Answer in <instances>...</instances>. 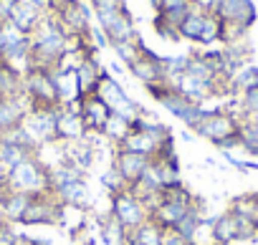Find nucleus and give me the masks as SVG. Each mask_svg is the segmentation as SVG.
Returning a JSON list of instances; mask_svg holds the SVG:
<instances>
[{
  "label": "nucleus",
  "mask_w": 258,
  "mask_h": 245,
  "mask_svg": "<svg viewBox=\"0 0 258 245\" xmlns=\"http://www.w3.org/2000/svg\"><path fill=\"white\" fill-rule=\"evenodd\" d=\"M69 48V33L61 28L53 13H46L38 28L31 33V61L28 68H46L56 71L61 56Z\"/></svg>",
  "instance_id": "f257e3e1"
},
{
  "label": "nucleus",
  "mask_w": 258,
  "mask_h": 245,
  "mask_svg": "<svg viewBox=\"0 0 258 245\" xmlns=\"http://www.w3.org/2000/svg\"><path fill=\"white\" fill-rule=\"evenodd\" d=\"M101 185L109 190V195H116V192H121V190H129V187H126V182H124V177L116 172V167H114V165L101 175Z\"/></svg>",
  "instance_id": "c9c22d12"
},
{
  "label": "nucleus",
  "mask_w": 258,
  "mask_h": 245,
  "mask_svg": "<svg viewBox=\"0 0 258 245\" xmlns=\"http://www.w3.org/2000/svg\"><path fill=\"white\" fill-rule=\"evenodd\" d=\"M8 190H16L31 197L51 192V170L41 159V154L26 157L23 162L8 170Z\"/></svg>",
  "instance_id": "7ed1b4c3"
},
{
  "label": "nucleus",
  "mask_w": 258,
  "mask_h": 245,
  "mask_svg": "<svg viewBox=\"0 0 258 245\" xmlns=\"http://www.w3.org/2000/svg\"><path fill=\"white\" fill-rule=\"evenodd\" d=\"M89 129L84 124V119L79 116V106L71 104V106H63L58 111V121H56V142L58 144H74V142H81L86 139Z\"/></svg>",
  "instance_id": "9b49d317"
},
{
  "label": "nucleus",
  "mask_w": 258,
  "mask_h": 245,
  "mask_svg": "<svg viewBox=\"0 0 258 245\" xmlns=\"http://www.w3.org/2000/svg\"><path fill=\"white\" fill-rule=\"evenodd\" d=\"M160 144H162V142H157V139H155V137H150L147 132H142V129H132V132H129V134L121 139V144H119L116 149L137 152V154H145V157H152V159H155V154H157Z\"/></svg>",
  "instance_id": "4be33fe9"
},
{
  "label": "nucleus",
  "mask_w": 258,
  "mask_h": 245,
  "mask_svg": "<svg viewBox=\"0 0 258 245\" xmlns=\"http://www.w3.org/2000/svg\"><path fill=\"white\" fill-rule=\"evenodd\" d=\"M147 3H150V6H152V8H155V11H157V8H160V6H162V0H147Z\"/></svg>",
  "instance_id": "a18cd8bd"
},
{
  "label": "nucleus",
  "mask_w": 258,
  "mask_h": 245,
  "mask_svg": "<svg viewBox=\"0 0 258 245\" xmlns=\"http://www.w3.org/2000/svg\"><path fill=\"white\" fill-rule=\"evenodd\" d=\"M215 16L223 23H235V26L250 31V26L258 18V11L253 6V0H218Z\"/></svg>",
  "instance_id": "f8f14e48"
},
{
  "label": "nucleus",
  "mask_w": 258,
  "mask_h": 245,
  "mask_svg": "<svg viewBox=\"0 0 258 245\" xmlns=\"http://www.w3.org/2000/svg\"><path fill=\"white\" fill-rule=\"evenodd\" d=\"M235 132H240V121L233 119V116L225 114V111H220V114L205 119L203 124L195 127V134H198L200 139H208L210 144H218L220 139H225V137H230V134H235Z\"/></svg>",
  "instance_id": "4468645a"
},
{
  "label": "nucleus",
  "mask_w": 258,
  "mask_h": 245,
  "mask_svg": "<svg viewBox=\"0 0 258 245\" xmlns=\"http://www.w3.org/2000/svg\"><path fill=\"white\" fill-rule=\"evenodd\" d=\"M243 172H258V162L255 159H243Z\"/></svg>",
  "instance_id": "c03bdc74"
},
{
  "label": "nucleus",
  "mask_w": 258,
  "mask_h": 245,
  "mask_svg": "<svg viewBox=\"0 0 258 245\" xmlns=\"http://www.w3.org/2000/svg\"><path fill=\"white\" fill-rule=\"evenodd\" d=\"M233 245H238V242H233Z\"/></svg>",
  "instance_id": "603ef678"
},
{
  "label": "nucleus",
  "mask_w": 258,
  "mask_h": 245,
  "mask_svg": "<svg viewBox=\"0 0 258 245\" xmlns=\"http://www.w3.org/2000/svg\"><path fill=\"white\" fill-rule=\"evenodd\" d=\"M165 235H167V230L160 227L152 217L147 222H142L137 230H132V240L137 245H162L165 242Z\"/></svg>",
  "instance_id": "cd10ccee"
},
{
  "label": "nucleus",
  "mask_w": 258,
  "mask_h": 245,
  "mask_svg": "<svg viewBox=\"0 0 258 245\" xmlns=\"http://www.w3.org/2000/svg\"><path fill=\"white\" fill-rule=\"evenodd\" d=\"M48 170H51V192L61 200L63 207L66 205L89 207V185H86V175L81 170H76L66 159L56 162Z\"/></svg>",
  "instance_id": "f03ea898"
},
{
  "label": "nucleus",
  "mask_w": 258,
  "mask_h": 245,
  "mask_svg": "<svg viewBox=\"0 0 258 245\" xmlns=\"http://www.w3.org/2000/svg\"><path fill=\"white\" fill-rule=\"evenodd\" d=\"M79 116L84 119V124L89 132L99 134L101 127L106 124V119L111 116V106L99 96V94H89L79 101Z\"/></svg>",
  "instance_id": "2eb2a0df"
},
{
  "label": "nucleus",
  "mask_w": 258,
  "mask_h": 245,
  "mask_svg": "<svg viewBox=\"0 0 258 245\" xmlns=\"http://www.w3.org/2000/svg\"><path fill=\"white\" fill-rule=\"evenodd\" d=\"M253 220H255V230H258V215H255V217H253Z\"/></svg>",
  "instance_id": "8fccbe9b"
},
{
  "label": "nucleus",
  "mask_w": 258,
  "mask_h": 245,
  "mask_svg": "<svg viewBox=\"0 0 258 245\" xmlns=\"http://www.w3.org/2000/svg\"><path fill=\"white\" fill-rule=\"evenodd\" d=\"M61 109L63 106H31L28 109V114L23 119V129L38 147L56 142V121H58Z\"/></svg>",
  "instance_id": "423d86ee"
},
{
  "label": "nucleus",
  "mask_w": 258,
  "mask_h": 245,
  "mask_svg": "<svg viewBox=\"0 0 258 245\" xmlns=\"http://www.w3.org/2000/svg\"><path fill=\"white\" fill-rule=\"evenodd\" d=\"M135 127H132V121H129V119H124L121 114H116V111H111V116L106 119V124L101 127V137L106 139V142H111L114 147H119L121 144V139L129 134V132H132Z\"/></svg>",
  "instance_id": "393cba45"
},
{
  "label": "nucleus",
  "mask_w": 258,
  "mask_h": 245,
  "mask_svg": "<svg viewBox=\"0 0 258 245\" xmlns=\"http://www.w3.org/2000/svg\"><path fill=\"white\" fill-rule=\"evenodd\" d=\"M190 3H192V11H200V13H215L218 0H190Z\"/></svg>",
  "instance_id": "ea45409f"
},
{
  "label": "nucleus",
  "mask_w": 258,
  "mask_h": 245,
  "mask_svg": "<svg viewBox=\"0 0 258 245\" xmlns=\"http://www.w3.org/2000/svg\"><path fill=\"white\" fill-rule=\"evenodd\" d=\"M31 104L26 96H0V134L23 124Z\"/></svg>",
  "instance_id": "f3484780"
},
{
  "label": "nucleus",
  "mask_w": 258,
  "mask_h": 245,
  "mask_svg": "<svg viewBox=\"0 0 258 245\" xmlns=\"http://www.w3.org/2000/svg\"><path fill=\"white\" fill-rule=\"evenodd\" d=\"M192 11V3L190 0H162V6L157 8V18H162L165 23H170V26H180L185 18H187V13Z\"/></svg>",
  "instance_id": "a878e982"
},
{
  "label": "nucleus",
  "mask_w": 258,
  "mask_h": 245,
  "mask_svg": "<svg viewBox=\"0 0 258 245\" xmlns=\"http://www.w3.org/2000/svg\"><path fill=\"white\" fill-rule=\"evenodd\" d=\"M195 207H203L200 197H195L185 185H180V187H170V190L162 192V197H160V202L152 207L150 217H152L160 227H165V230L170 232V230H175L177 222H180L190 210H195Z\"/></svg>",
  "instance_id": "20e7f679"
},
{
  "label": "nucleus",
  "mask_w": 258,
  "mask_h": 245,
  "mask_svg": "<svg viewBox=\"0 0 258 245\" xmlns=\"http://www.w3.org/2000/svg\"><path fill=\"white\" fill-rule=\"evenodd\" d=\"M89 6L96 16H101V13H111V11L124 8V0H89Z\"/></svg>",
  "instance_id": "58836bf2"
},
{
  "label": "nucleus",
  "mask_w": 258,
  "mask_h": 245,
  "mask_svg": "<svg viewBox=\"0 0 258 245\" xmlns=\"http://www.w3.org/2000/svg\"><path fill=\"white\" fill-rule=\"evenodd\" d=\"M74 73H76V81H79V91H81V96H89V94H96V91H99L104 66L99 63L96 56H86V58L76 66Z\"/></svg>",
  "instance_id": "6ab92c4d"
},
{
  "label": "nucleus",
  "mask_w": 258,
  "mask_h": 245,
  "mask_svg": "<svg viewBox=\"0 0 258 245\" xmlns=\"http://www.w3.org/2000/svg\"><path fill=\"white\" fill-rule=\"evenodd\" d=\"M96 26L106 33L109 46L121 43V41H135V38L140 36V33H137V26H135V18H132V13H129L126 6L119 8V11L96 16Z\"/></svg>",
  "instance_id": "6e6552de"
},
{
  "label": "nucleus",
  "mask_w": 258,
  "mask_h": 245,
  "mask_svg": "<svg viewBox=\"0 0 258 245\" xmlns=\"http://www.w3.org/2000/svg\"><path fill=\"white\" fill-rule=\"evenodd\" d=\"M150 162H152V157H145V154H137V152H126V149H116L114 147V162L111 165L124 177L126 187H135L142 180V175L150 167Z\"/></svg>",
  "instance_id": "ddd939ff"
},
{
  "label": "nucleus",
  "mask_w": 258,
  "mask_h": 245,
  "mask_svg": "<svg viewBox=\"0 0 258 245\" xmlns=\"http://www.w3.org/2000/svg\"><path fill=\"white\" fill-rule=\"evenodd\" d=\"M28 6H33L36 11H41V13H51V0H26Z\"/></svg>",
  "instance_id": "79ce46f5"
},
{
  "label": "nucleus",
  "mask_w": 258,
  "mask_h": 245,
  "mask_svg": "<svg viewBox=\"0 0 258 245\" xmlns=\"http://www.w3.org/2000/svg\"><path fill=\"white\" fill-rule=\"evenodd\" d=\"M126 71L132 73L145 89L152 86V84H160L165 81V68H162V56L157 58H145V56H137L132 63L126 66Z\"/></svg>",
  "instance_id": "a211bd4d"
},
{
  "label": "nucleus",
  "mask_w": 258,
  "mask_h": 245,
  "mask_svg": "<svg viewBox=\"0 0 258 245\" xmlns=\"http://www.w3.org/2000/svg\"><path fill=\"white\" fill-rule=\"evenodd\" d=\"M215 43H223V21H220L215 13H205V23H203L198 46L210 48V46H215Z\"/></svg>",
  "instance_id": "c756f323"
},
{
  "label": "nucleus",
  "mask_w": 258,
  "mask_h": 245,
  "mask_svg": "<svg viewBox=\"0 0 258 245\" xmlns=\"http://www.w3.org/2000/svg\"><path fill=\"white\" fill-rule=\"evenodd\" d=\"M162 245H192V242H190V240H185L182 235H177L175 230H170V232L165 235V242H162Z\"/></svg>",
  "instance_id": "a19ab883"
},
{
  "label": "nucleus",
  "mask_w": 258,
  "mask_h": 245,
  "mask_svg": "<svg viewBox=\"0 0 258 245\" xmlns=\"http://www.w3.org/2000/svg\"><path fill=\"white\" fill-rule=\"evenodd\" d=\"M0 51H3V23H0Z\"/></svg>",
  "instance_id": "49530a36"
},
{
  "label": "nucleus",
  "mask_w": 258,
  "mask_h": 245,
  "mask_svg": "<svg viewBox=\"0 0 258 245\" xmlns=\"http://www.w3.org/2000/svg\"><path fill=\"white\" fill-rule=\"evenodd\" d=\"M0 23H3V16H0Z\"/></svg>",
  "instance_id": "3c124183"
},
{
  "label": "nucleus",
  "mask_w": 258,
  "mask_h": 245,
  "mask_svg": "<svg viewBox=\"0 0 258 245\" xmlns=\"http://www.w3.org/2000/svg\"><path fill=\"white\" fill-rule=\"evenodd\" d=\"M0 96H23V71L0 58Z\"/></svg>",
  "instance_id": "b1692460"
},
{
  "label": "nucleus",
  "mask_w": 258,
  "mask_h": 245,
  "mask_svg": "<svg viewBox=\"0 0 258 245\" xmlns=\"http://www.w3.org/2000/svg\"><path fill=\"white\" fill-rule=\"evenodd\" d=\"M129 237H132V232H129L114 215H109L104 222H101V240L106 245H126Z\"/></svg>",
  "instance_id": "c85d7f7f"
},
{
  "label": "nucleus",
  "mask_w": 258,
  "mask_h": 245,
  "mask_svg": "<svg viewBox=\"0 0 258 245\" xmlns=\"http://www.w3.org/2000/svg\"><path fill=\"white\" fill-rule=\"evenodd\" d=\"M152 28H155V33H157L162 41H180L177 28H175V26H170V23H165V21H162V18H157V16H155V21H152Z\"/></svg>",
  "instance_id": "e433bc0d"
},
{
  "label": "nucleus",
  "mask_w": 258,
  "mask_h": 245,
  "mask_svg": "<svg viewBox=\"0 0 258 245\" xmlns=\"http://www.w3.org/2000/svg\"><path fill=\"white\" fill-rule=\"evenodd\" d=\"M26 157H33L26 147H21V144H16V142H11V139H6V137H0V167H6V170H11V167H16L18 162H23Z\"/></svg>",
  "instance_id": "7c9ffc66"
},
{
  "label": "nucleus",
  "mask_w": 258,
  "mask_h": 245,
  "mask_svg": "<svg viewBox=\"0 0 258 245\" xmlns=\"http://www.w3.org/2000/svg\"><path fill=\"white\" fill-rule=\"evenodd\" d=\"M205 225V220H203V207H195V210H190L180 222H177V227H175V232L177 235H182L185 240H195V235L200 232V227Z\"/></svg>",
  "instance_id": "473e14b6"
},
{
  "label": "nucleus",
  "mask_w": 258,
  "mask_h": 245,
  "mask_svg": "<svg viewBox=\"0 0 258 245\" xmlns=\"http://www.w3.org/2000/svg\"><path fill=\"white\" fill-rule=\"evenodd\" d=\"M46 13H41V11H36L33 6H28L26 0H16V6H13V11H11V16H8V21L6 23H11L13 28H18L21 33H26V36H31L36 28H38V23H41V18H43Z\"/></svg>",
  "instance_id": "aec40b11"
},
{
  "label": "nucleus",
  "mask_w": 258,
  "mask_h": 245,
  "mask_svg": "<svg viewBox=\"0 0 258 245\" xmlns=\"http://www.w3.org/2000/svg\"><path fill=\"white\" fill-rule=\"evenodd\" d=\"M111 215L132 232L137 230L142 222L150 220V207L132 192V190H121L116 195H111Z\"/></svg>",
  "instance_id": "0eeeda50"
},
{
  "label": "nucleus",
  "mask_w": 258,
  "mask_h": 245,
  "mask_svg": "<svg viewBox=\"0 0 258 245\" xmlns=\"http://www.w3.org/2000/svg\"><path fill=\"white\" fill-rule=\"evenodd\" d=\"M238 99H240V106H243L245 114H258V86L243 91Z\"/></svg>",
  "instance_id": "4c0bfd02"
},
{
  "label": "nucleus",
  "mask_w": 258,
  "mask_h": 245,
  "mask_svg": "<svg viewBox=\"0 0 258 245\" xmlns=\"http://www.w3.org/2000/svg\"><path fill=\"white\" fill-rule=\"evenodd\" d=\"M28 205H31V195H23V192H16V190H8V187L0 190V207H3L11 225H21Z\"/></svg>",
  "instance_id": "412c9836"
},
{
  "label": "nucleus",
  "mask_w": 258,
  "mask_h": 245,
  "mask_svg": "<svg viewBox=\"0 0 258 245\" xmlns=\"http://www.w3.org/2000/svg\"><path fill=\"white\" fill-rule=\"evenodd\" d=\"M187 63H190V53L185 56H162V68H165V78L172 84L175 78H180L185 71H187Z\"/></svg>",
  "instance_id": "72a5a7b5"
},
{
  "label": "nucleus",
  "mask_w": 258,
  "mask_h": 245,
  "mask_svg": "<svg viewBox=\"0 0 258 245\" xmlns=\"http://www.w3.org/2000/svg\"><path fill=\"white\" fill-rule=\"evenodd\" d=\"M157 104H160L165 111H170L177 121H182L187 129H195V127H198V106H195L192 101H187L185 96H180V94L175 91V86H172Z\"/></svg>",
  "instance_id": "dca6fc26"
},
{
  "label": "nucleus",
  "mask_w": 258,
  "mask_h": 245,
  "mask_svg": "<svg viewBox=\"0 0 258 245\" xmlns=\"http://www.w3.org/2000/svg\"><path fill=\"white\" fill-rule=\"evenodd\" d=\"M126 245H137V242H135V240H132V237H129V242H126Z\"/></svg>",
  "instance_id": "09e8293b"
},
{
  "label": "nucleus",
  "mask_w": 258,
  "mask_h": 245,
  "mask_svg": "<svg viewBox=\"0 0 258 245\" xmlns=\"http://www.w3.org/2000/svg\"><path fill=\"white\" fill-rule=\"evenodd\" d=\"M0 232H11V222H8V217H6L3 207H0Z\"/></svg>",
  "instance_id": "37998d69"
},
{
  "label": "nucleus",
  "mask_w": 258,
  "mask_h": 245,
  "mask_svg": "<svg viewBox=\"0 0 258 245\" xmlns=\"http://www.w3.org/2000/svg\"><path fill=\"white\" fill-rule=\"evenodd\" d=\"M203 23H205V13L200 11H190L187 18L177 26V33H180V41H190V43H198L200 38V31H203Z\"/></svg>",
  "instance_id": "2f4dec72"
},
{
  "label": "nucleus",
  "mask_w": 258,
  "mask_h": 245,
  "mask_svg": "<svg viewBox=\"0 0 258 245\" xmlns=\"http://www.w3.org/2000/svg\"><path fill=\"white\" fill-rule=\"evenodd\" d=\"M109 48H114V53H116V58H119V63H121L124 68L137 58V38H135V41H121V43H114V46H109Z\"/></svg>",
  "instance_id": "f704fd0d"
},
{
  "label": "nucleus",
  "mask_w": 258,
  "mask_h": 245,
  "mask_svg": "<svg viewBox=\"0 0 258 245\" xmlns=\"http://www.w3.org/2000/svg\"><path fill=\"white\" fill-rule=\"evenodd\" d=\"M91 8L86 6V0H76V3H63L53 11L56 21L69 36H89L91 31Z\"/></svg>",
  "instance_id": "9d476101"
},
{
  "label": "nucleus",
  "mask_w": 258,
  "mask_h": 245,
  "mask_svg": "<svg viewBox=\"0 0 258 245\" xmlns=\"http://www.w3.org/2000/svg\"><path fill=\"white\" fill-rule=\"evenodd\" d=\"M210 235L215 245H233L238 242V227H235V217L225 210L223 215L210 220Z\"/></svg>",
  "instance_id": "5701e85b"
},
{
  "label": "nucleus",
  "mask_w": 258,
  "mask_h": 245,
  "mask_svg": "<svg viewBox=\"0 0 258 245\" xmlns=\"http://www.w3.org/2000/svg\"><path fill=\"white\" fill-rule=\"evenodd\" d=\"M253 86H258V66H255V63H245V66L238 68V71L233 73V78L228 81L230 96H240L243 91H248V89H253Z\"/></svg>",
  "instance_id": "bb28decb"
},
{
  "label": "nucleus",
  "mask_w": 258,
  "mask_h": 245,
  "mask_svg": "<svg viewBox=\"0 0 258 245\" xmlns=\"http://www.w3.org/2000/svg\"><path fill=\"white\" fill-rule=\"evenodd\" d=\"M23 96L28 99L31 106H61L53 71L26 68L23 71Z\"/></svg>",
  "instance_id": "39448f33"
},
{
  "label": "nucleus",
  "mask_w": 258,
  "mask_h": 245,
  "mask_svg": "<svg viewBox=\"0 0 258 245\" xmlns=\"http://www.w3.org/2000/svg\"><path fill=\"white\" fill-rule=\"evenodd\" d=\"M253 195H255V215H258V192H253ZM255 215H253V217H255Z\"/></svg>",
  "instance_id": "de8ad7c7"
},
{
  "label": "nucleus",
  "mask_w": 258,
  "mask_h": 245,
  "mask_svg": "<svg viewBox=\"0 0 258 245\" xmlns=\"http://www.w3.org/2000/svg\"><path fill=\"white\" fill-rule=\"evenodd\" d=\"M63 220V205L53 192L31 197V205L21 220V225H56Z\"/></svg>",
  "instance_id": "1a4fd4ad"
}]
</instances>
